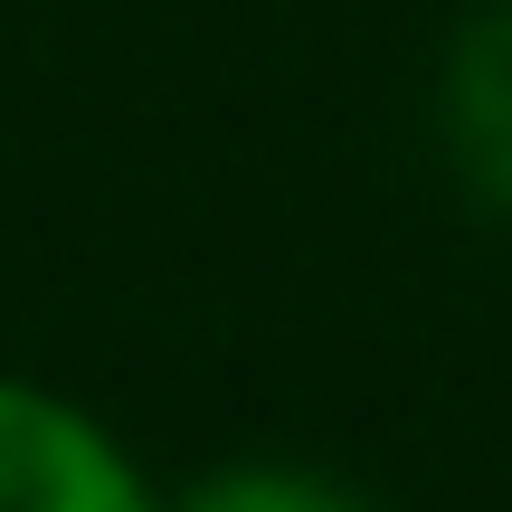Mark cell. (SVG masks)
<instances>
[{
  "mask_svg": "<svg viewBox=\"0 0 512 512\" xmlns=\"http://www.w3.org/2000/svg\"><path fill=\"white\" fill-rule=\"evenodd\" d=\"M446 124H456L465 171H475L494 200H512V0L456 48V76H446Z\"/></svg>",
  "mask_w": 512,
  "mask_h": 512,
  "instance_id": "7a4b0ae2",
  "label": "cell"
},
{
  "mask_svg": "<svg viewBox=\"0 0 512 512\" xmlns=\"http://www.w3.org/2000/svg\"><path fill=\"white\" fill-rule=\"evenodd\" d=\"M181 512H361L342 484L323 475H275V465H247V475H209Z\"/></svg>",
  "mask_w": 512,
  "mask_h": 512,
  "instance_id": "3957f363",
  "label": "cell"
},
{
  "mask_svg": "<svg viewBox=\"0 0 512 512\" xmlns=\"http://www.w3.org/2000/svg\"><path fill=\"white\" fill-rule=\"evenodd\" d=\"M0 512H152L133 465L76 408L0 380Z\"/></svg>",
  "mask_w": 512,
  "mask_h": 512,
  "instance_id": "6da1fadb",
  "label": "cell"
}]
</instances>
